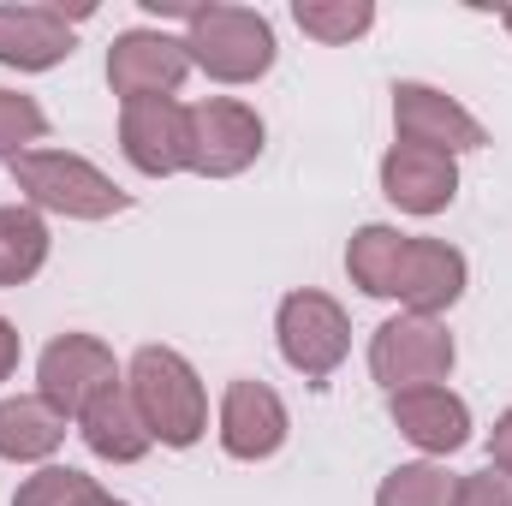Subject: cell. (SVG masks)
Returning a JSON list of instances; mask_svg holds the SVG:
<instances>
[{
  "mask_svg": "<svg viewBox=\"0 0 512 506\" xmlns=\"http://www.w3.org/2000/svg\"><path fill=\"white\" fill-rule=\"evenodd\" d=\"M346 274L370 298H399L405 316H441L465 298V256L441 239H405L393 227H358L346 245Z\"/></svg>",
  "mask_w": 512,
  "mask_h": 506,
  "instance_id": "6da1fadb",
  "label": "cell"
},
{
  "mask_svg": "<svg viewBox=\"0 0 512 506\" xmlns=\"http://www.w3.org/2000/svg\"><path fill=\"white\" fill-rule=\"evenodd\" d=\"M126 387H131V405H137L143 429H149L161 447H197V441H203V429H209V393H203L197 370H191L179 352L143 346V352L131 358Z\"/></svg>",
  "mask_w": 512,
  "mask_h": 506,
  "instance_id": "7a4b0ae2",
  "label": "cell"
},
{
  "mask_svg": "<svg viewBox=\"0 0 512 506\" xmlns=\"http://www.w3.org/2000/svg\"><path fill=\"white\" fill-rule=\"evenodd\" d=\"M6 173L36 209L66 215V221H108V215L131 209V197L102 167H90L84 155H66V149H24L6 161Z\"/></svg>",
  "mask_w": 512,
  "mask_h": 506,
  "instance_id": "3957f363",
  "label": "cell"
},
{
  "mask_svg": "<svg viewBox=\"0 0 512 506\" xmlns=\"http://www.w3.org/2000/svg\"><path fill=\"white\" fill-rule=\"evenodd\" d=\"M185 54L221 84H256L274 66V30L251 6H191L185 12Z\"/></svg>",
  "mask_w": 512,
  "mask_h": 506,
  "instance_id": "277c9868",
  "label": "cell"
},
{
  "mask_svg": "<svg viewBox=\"0 0 512 506\" xmlns=\"http://www.w3.org/2000/svg\"><path fill=\"white\" fill-rule=\"evenodd\" d=\"M453 364H459V346L435 316H387L376 328V340H370V376L382 381L387 393L435 387V381H447Z\"/></svg>",
  "mask_w": 512,
  "mask_h": 506,
  "instance_id": "5b68a950",
  "label": "cell"
},
{
  "mask_svg": "<svg viewBox=\"0 0 512 506\" xmlns=\"http://www.w3.org/2000/svg\"><path fill=\"white\" fill-rule=\"evenodd\" d=\"M274 334H280V358L304 381H328L352 352V322L328 292H286Z\"/></svg>",
  "mask_w": 512,
  "mask_h": 506,
  "instance_id": "8992f818",
  "label": "cell"
},
{
  "mask_svg": "<svg viewBox=\"0 0 512 506\" xmlns=\"http://www.w3.org/2000/svg\"><path fill=\"white\" fill-rule=\"evenodd\" d=\"M262 155V120L245 102L209 96L191 108V173L203 179H233Z\"/></svg>",
  "mask_w": 512,
  "mask_h": 506,
  "instance_id": "52a82bcc",
  "label": "cell"
},
{
  "mask_svg": "<svg viewBox=\"0 0 512 506\" xmlns=\"http://www.w3.org/2000/svg\"><path fill=\"white\" fill-rule=\"evenodd\" d=\"M36 381H42V399L60 411V417H78L102 387H114V352L96 340V334H60L48 340V352L36 358Z\"/></svg>",
  "mask_w": 512,
  "mask_h": 506,
  "instance_id": "ba28073f",
  "label": "cell"
},
{
  "mask_svg": "<svg viewBox=\"0 0 512 506\" xmlns=\"http://www.w3.org/2000/svg\"><path fill=\"white\" fill-rule=\"evenodd\" d=\"M120 149L137 173L167 179L179 167H191V108H179L173 96H149V102H126L120 114Z\"/></svg>",
  "mask_w": 512,
  "mask_h": 506,
  "instance_id": "9c48e42d",
  "label": "cell"
},
{
  "mask_svg": "<svg viewBox=\"0 0 512 506\" xmlns=\"http://www.w3.org/2000/svg\"><path fill=\"white\" fill-rule=\"evenodd\" d=\"M393 126H399V143H417L435 155H465V149L489 143L477 114H465L453 96H441L429 84H393Z\"/></svg>",
  "mask_w": 512,
  "mask_h": 506,
  "instance_id": "30bf717a",
  "label": "cell"
},
{
  "mask_svg": "<svg viewBox=\"0 0 512 506\" xmlns=\"http://www.w3.org/2000/svg\"><path fill=\"white\" fill-rule=\"evenodd\" d=\"M185 72H191L185 42L161 36V30H126V36H114V48H108V84H114V96H126V102L173 96V90L185 84Z\"/></svg>",
  "mask_w": 512,
  "mask_h": 506,
  "instance_id": "8fae6325",
  "label": "cell"
},
{
  "mask_svg": "<svg viewBox=\"0 0 512 506\" xmlns=\"http://www.w3.org/2000/svg\"><path fill=\"white\" fill-rule=\"evenodd\" d=\"M382 191L387 203L405 209V215H441L459 197V167H453V155H435V149H417V143H393L382 155Z\"/></svg>",
  "mask_w": 512,
  "mask_h": 506,
  "instance_id": "7c38bea8",
  "label": "cell"
},
{
  "mask_svg": "<svg viewBox=\"0 0 512 506\" xmlns=\"http://www.w3.org/2000/svg\"><path fill=\"white\" fill-rule=\"evenodd\" d=\"M286 441V405L268 381H233L227 399H221V447L233 459H274Z\"/></svg>",
  "mask_w": 512,
  "mask_h": 506,
  "instance_id": "4fadbf2b",
  "label": "cell"
},
{
  "mask_svg": "<svg viewBox=\"0 0 512 506\" xmlns=\"http://www.w3.org/2000/svg\"><path fill=\"white\" fill-rule=\"evenodd\" d=\"M72 54V18L60 6H0V66L48 72Z\"/></svg>",
  "mask_w": 512,
  "mask_h": 506,
  "instance_id": "5bb4252c",
  "label": "cell"
},
{
  "mask_svg": "<svg viewBox=\"0 0 512 506\" xmlns=\"http://www.w3.org/2000/svg\"><path fill=\"white\" fill-rule=\"evenodd\" d=\"M393 423L423 453H459L471 441V411L447 387H405V393H393Z\"/></svg>",
  "mask_w": 512,
  "mask_h": 506,
  "instance_id": "9a60e30c",
  "label": "cell"
},
{
  "mask_svg": "<svg viewBox=\"0 0 512 506\" xmlns=\"http://www.w3.org/2000/svg\"><path fill=\"white\" fill-rule=\"evenodd\" d=\"M78 429H84L90 453H96V459H108V465H137V459L155 447V435L143 429V417H137V405H131L126 381L102 387V393L78 411Z\"/></svg>",
  "mask_w": 512,
  "mask_h": 506,
  "instance_id": "2e32d148",
  "label": "cell"
},
{
  "mask_svg": "<svg viewBox=\"0 0 512 506\" xmlns=\"http://www.w3.org/2000/svg\"><path fill=\"white\" fill-rule=\"evenodd\" d=\"M60 441H66V417H60L42 393L0 399V459L30 465V459H48Z\"/></svg>",
  "mask_w": 512,
  "mask_h": 506,
  "instance_id": "e0dca14e",
  "label": "cell"
},
{
  "mask_svg": "<svg viewBox=\"0 0 512 506\" xmlns=\"http://www.w3.org/2000/svg\"><path fill=\"white\" fill-rule=\"evenodd\" d=\"M48 262V227L36 209H0V286H24L36 280V268Z\"/></svg>",
  "mask_w": 512,
  "mask_h": 506,
  "instance_id": "ac0fdd59",
  "label": "cell"
},
{
  "mask_svg": "<svg viewBox=\"0 0 512 506\" xmlns=\"http://www.w3.org/2000/svg\"><path fill=\"white\" fill-rule=\"evenodd\" d=\"M292 18L316 42H352V36H364L376 24V6L370 0H298Z\"/></svg>",
  "mask_w": 512,
  "mask_h": 506,
  "instance_id": "d6986e66",
  "label": "cell"
},
{
  "mask_svg": "<svg viewBox=\"0 0 512 506\" xmlns=\"http://www.w3.org/2000/svg\"><path fill=\"white\" fill-rule=\"evenodd\" d=\"M453 495H459V483L441 471V465H399V471H387L382 495H376V506H453Z\"/></svg>",
  "mask_w": 512,
  "mask_h": 506,
  "instance_id": "ffe728a7",
  "label": "cell"
},
{
  "mask_svg": "<svg viewBox=\"0 0 512 506\" xmlns=\"http://www.w3.org/2000/svg\"><path fill=\"white\" fill-rule=\"evenodd\" d=\"M84 495H96V477H84L72 465H48L12 495V506H78Z\"/></svg>",
  "mask_w": 512,
  "mask_h": 506,
  "instance_id": "44dd1931",
  "label": "cell"
},
{
  "mask_svg": "<svg viewBox=\"0 0 512 506\" xmlns=\"http://www.w3.org/2000/svg\"><path fill=\"white\" fill-rule=\"evenodd\" d=\"M48 131V114L30 102V96H18V90H0V155L12 161V155H24V143H36Z\"/></svg>",
  "mask_w": 512,
  "mask_h": 506,
  "instance_id": "7402d4cb",
  "label": "cell"
},
{
  "mask_svg": "<svg viewBox=\"0 0 512 506\" xmlns=\"http://www.w3.org/2000/svg\"><path fill=\"white\" fill-rule=\"evenodd\" d=\"M453 506H512V477L507 471H477L459 483Z\"/></svg>",
  "mask_w": 512,
  "mask_h": 506,
  "instance_id": "603a6c76",
  "label": "cell"
},
{
  "mask_svg": "<svg viewBox=\"0 0 512 506\" xmlns=\"http://www.w3.org/2000/svg\"><path fill=\"white\" fill-rule=\"evenodd\" d=\"M489 459H495V471H507L512 477V411L495 423V435H489Z\"/></svg>",
  "mask_w": 512,
  "mask_h": 506,
  "instance_id": "cb8c5ba5",
  "label": "cell"
},
{
  "mask_svg": "<svg viewBox=\"0 0 512 506\" xmlns=\"http://www.w3.org/2000/svg\"><path fill=\"white\" fill-rule=\"evenodd\" d=\"M12 370H18V328L0 316V381L12 376Z\"/></svg>",
  "mask_w": 512,
  "mask_h": 506,
  "instance_id": "d4e9b609",
  "label": "cell"
},
{
  "mask_svg": "<svg viewBox=\"0 0 512 506\" xmlns=\"http://www.w3.org/2000/svg\"><path fill=\"white\" fill-rule=\"evenodd\" d=\"M78 506H126V501H114V495H102V489H96V495H84Z\"/></svg>",
  "mask_w": 512,
  "mask_h": 506,
  "instance_id": "484cf974",
  "label": "cell"
},
{
  "mask_svg": "<svg viewBox=\"0 0 512 506\" xmlns=\"http://www.w3.org/2000/svg\"><path fill=\"white\" fill-rule=\"evenodd\" d=\"M501 24H507V30H512V12H501Z\"/></svg>",
  "mask_w": 512,
  "mask_h": 506,
  "instance_id": "4316f807",
  "label": "cell"
}]
</instances>
